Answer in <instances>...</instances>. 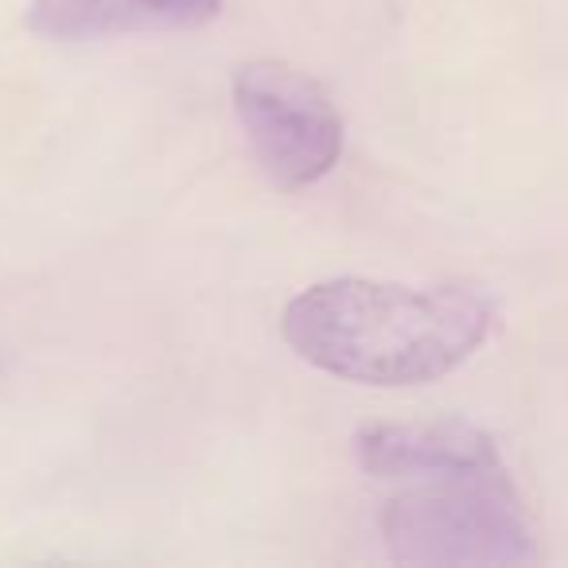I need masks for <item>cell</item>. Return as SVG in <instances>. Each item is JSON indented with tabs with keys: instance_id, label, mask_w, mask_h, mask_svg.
I'll return each mask as SVG.
<instances>
[{
	"instance_id": "obj_3",
	"label": "cell",
	"mask_w": 568,
	"mask_h": 568,
	"mask_svg": "<svg viewBox=\"0 0 568 568\" xmlns=\"http://www.w3.org/2000/svg\"><path fill=\"white\" fill-rule=\"evenodd\" d=\"M234 113L276 187H312L343 152V118L327 90L296 67L253 59L234 71Z\"/></svg>"
},
{
	"instance_id": "obj_5",
	"label": "cell",
	"mask_w": 568,
	"mask_h": 568,
	"mask_svg": "<svg viewBox=\"0 0 568 568\" xmlns=\"http://www.w3.org/2000/svg\"><path fill=\"white\" fill-rule=\"evenodd\" d=\"M219 12L222 0H28L32 32L59 43L195 32L219 20Z\"/></svg>"
},
{
	"instance_id": "obj_2",
	"label": "cell",
	"mask_w": 568,
	"mask_h": 568,
	"mask_svg": "<svg viewBox=\"0 0 568 568\" xmlns=\"http://www.w3.org/2000/svg\"><path fill=\"white\" fill-rule=\"evenodd\" d=\"M389 557L428 568L537 560L534 529L503 467L433 475L382 510Z\"/></svg>"
},
{
	"instance_id": "obj_4",
	"label": "cell",
	"mask_w": 568,
	"mask_h": 568,
	"mask_svg": "<svg viewBox=\"0 0 568 568\" xmlns=\"http://www.w3.org/2000/svg\"><path fill=\"white\" fill-rule=\"evenodd\" d=\"M358 464L378 479H433V475L503 467L483 428L464 420L440 425H366L355 440Z\"/></svg>"
},
{
	"instance_id": "obj_1",
	"label": "cell",
	"mask_w": 568,
	"mask_h": 568,
	"mask_svg": "<svg viewBox=\"0 0 568 568\" xmlns=\"http://www.w3.org/2000/svg\"><path fill=\"white\" fill-rule=\"evenodd\" d=\"M495 304L471 284H394L335 276L304 288L281 316L308 366L358 386H425L459 371L495 332Z\"/></svg>"
}]
</instances>
